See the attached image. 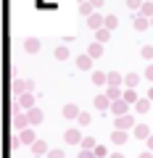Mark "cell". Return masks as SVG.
I'll return each mask as SVG.
<instances>
[{"label":"cell","mask_w":153,"mask_h":158,"mask_svg":"<svg viewBox=\"0 0 153 158\" xmlns=\"http://www.w3.org/2000/svg\"><path fill=\"white\" fill-rule=\"evenodd\" d=\"M16 108L13 111H29V108H34L32 103H34V98H32V92H24V95H16Z\"/></svg>","instance_id":"obj_1"},{"label":"cell","mask_w":153,"mask_h":158,"mask_svg":"<svg viewBox=\"0 0 153 158\" xmlns=\"http://www.w3.org/2000/svg\"><path fill=\"white\" fill-rule=\"evenodd\" d=\"M34 85L32 82H27V79H16L13 82V95H24V92H32Z\"/></svg>","instance_id":"obj_2"},{"label":"cell","mask_w":153,"mask_h":158,"mask_svg":"<svg viewBox=\"0 0 153 158\" xmlns=\"http://www.w3.org/2000/svg\"><path fill=\"white\" fill-rule=\"evenodd\" d=\"M82 140H85V137H82L77 129H66L63 132V142H66V145H82Z\"/></svg>","instance_id":"obj_3"},{"label":"cell","mask_w":153,"mask_h":158,"mask_svg":"<svg viewBox=\"0 0 153 158\" xmlns=\"http://www.w3.org/2000/svg\"><path fill=\"white\" fill-rule=\"evenodd\" d=\"M130 106H132V103H127L124 98H121V100H113V103H111V113H113V116H124Z\"/></svg>","instance_id":"obj_4"},{"label":"cell","mask_w":153,"mask_h":158,"mask_svg":"<svg viewBox=\"0 0 153 158\" xmlns=\"http://www.w3.org/2000/svg\"><path fill=\"white\" fill-rule=\"evenodd\" d=\"M87 27L90 29H100V27H106V16H100V13H90V16H87Z\"/></svg>","instance_id":"obj_5"},{"label":"cell","mask_w":153,"mask_h":158,"mask_svg":"<svg viewBox=\"0 0 153 158\" xmlns=\"http://www.w3.org/2000/svg\"><path fill=\"white\" fill-rule=\"evenodd\" d=\"M77 69H82V71H90V69H92V56H90V53L77 56Z\"/></svg>","instance_id":"obj_6"},{"label":"cell","mask_w":153,"mask_h":158,"mask_svg":"<svg viewBox=\"0 0 153 158\" xmlns=\"http://www.w3.org/2000/svg\"><path fill=\"white\" fill-rule=\"evenodd\" d=\"M13 127H16V129H27L29 127V116H24L21 111H13Z\"/></svg>","instance_id":"obj_7"},{"label":"cell","mask_w":153,"mask_h":158,"mask_svg":"<svg viewBox=\"0 0 153 158\" xmlns=\"http://www.w3.org/2000/svg\"><path fill=\"white\" fill-rule=\"evenodd\" d=\"M132 27H135L137 32H142V29H148V27H151V19H148V16H142V13H137V16L132 19Z\"/></svg>","instance_id":"obj_8"},{"label":"cell","mask_w":153,"mask_h":158,"mask_svg":"<svg viewBox=\"0 0 153 158\" xmlns=\"http://www.w3.org/2000/svg\"><path fill=\"white\" fill-rule=\"evenodd\" d=\"M111 98H108V95H98L95 98V111H111Z\"/></svg>","instance_id":"obj_9"},{"label":"cell","mask_w":153,"mask_h":158,"mask_svg":"<svg viewBox=\"0 0 153 158\" xmlns=\"http://www.w3.org/2000/svg\"><path fill=\"white\" fill-rule=\"evenodd\" d=\"M132 127H135V118L132 116H116V129H132Z\"/></svg>","instance_id":"obj_10"},{"label":"cell","mask_w":153,"mask_h":158,"mask_svg":"<svg viewBox=\"0 0 153 158\" xmlns=\"http://www.w3.org/2000/svg\"><path fill=\"white\" fill-rule=\"evenodd\" d=\"M111 142L113 145H124L127 142V129H113L111 132Z\"/></svg>","instance_id":"obj_11"},{"label":"cell","mask_w":153,"mask_h":158,"mask_svg":"<svg viewBox=\"0 0 153 158\" xmlns=\"http://www.w3.org/2000/svg\"><path fill=\"white\" fill-rule=\"evenodd\" d=\"M63 118H79V108L74 106V103H66L63 106Z\"/></svg>","instance_id":"obj_12"},{"label":"cell","mask_w":153,"mask_h":158,"mask_svg":"<svg viewBox=\"0 0 153 158\" xmlns=\"http://www.w3.org/2000/svg\"><path fill=\"white\" fill-rule=\"evenodd\" d=\"M24 50H27V53H37V50H40V40H37V37L24 40Z\"/></svg>","instance_id":"obj_13"},{"label":"cell","mask_w":153,"mask_h":158,"mask_svg":"<svg viewBox=\"0 0 153 158\" xmlns=\"http://www.w3.org/2000/svg\"><path fill=\"white\" fill-rule=\"evenodd\" d=\"M27 116H29V124H40V121H42V111H40V108H29V111H27Z\"/></svg>","instance_id":"obj_14"},{"label":"cell","mask_w":153,"mask_h":158,"mask_svg":"<svg viewBox=\"0 0 153 158\" xmlns=\"http://www.w3.org/2000/svg\"><path fill=\"white\" fill-rule=\"evenodd\" d=\"M151 103H153L151 98H142V100H137V103H135V111H137V113H145V111H151Z\"/></svg>","instance_id":"obj_15"},{"label":"cell","mask_w":153,"mask_h":158,"mask_svg":"<svg viewBox=\"0 0 153 158\" xmlns=\"http://www.w3.org/2000/svg\"><path fill=\"white\" fill-rule=\"evenodd\" d=\"M135 137L137 140H148V137H151V129H148L145 124H137L135 127Z\"/></svg>","instance_id":"obj_16"},{"label":"cell","mask_w":153,"mask_h":158,"mask_svg":"<svg viewBox=\"0 0 153 158\" xmlns=\"http://www.w3.org/2000/svg\"><path fill=\"white\" fill-rule=\"evenodd\" d=\"M19 137H21V142H24V145H34V142H37V137H34V132H32V129H24Z\"/></svg>","instance_id":"obj_17"},{"label":"cell","mask_w":153,"mask_h":158,"mask_svg":"<svg viewBox=\"0 0 153 158\" xmlns=\"http://www.w3.org/2000/svg\"><path fill=\"white\" fill-rule=\"evenodd\" d=\"M95 34H98V42H108V40H111V29H108V27L95 29Z\"/></svg>","instance_id":"obj_18"},{"label":"cell","mask_w":153,"mask_h":158,"mask_svg":"<svg viewBox=\"0 0 153 158\" xmlns=\"http://www.w3.org/2000/svg\"><path fill=\"white\" fill-rule=\"evenodd\" d=\"M87 53H90L92 58H100L103 56V42H92V45L87 48Z\"/></svg>","instance_id":"obj_19"},{"label":"cell","mask_w":153,"mask_h":158,"mask_svg":"<svg viewBox=\"0 0 153 158\" xmlns=\"http://www.w3.org/2000/svg\"><path fill=\"white\" fill-rule=\"evenodd\" d=\"M108 85H124V77H121V74H116V71H108Z\"/></svg>","instance_id":"obj_20"},{"label":"cell","mask_w":153,"mask_h":158,"mask_svg":"<svg viewBox=\"0 0 153 158\" xmlns=\"http://www.w3.org/2000/svg\"><path fill=\"white\" fill-rule=\"evenodd\" d=\"M92 82H95V85H108V74L106 71H95L92 74Z\"/></svg>","instance_id":"obj_21"},{"label":"cell","mask_w":153,"mask_h":158,"mask_svg":"<svg viewBox=\"0 0 153 158\" xmlns=\"http://www.w3.org/2000/svg\"><path fill=\"white\" fill-rule=\"evenodd\" d=\"M56 58H58V61H66V58H69V48H66V42L56 48Z\"/></svg>","instance_id":"obj_22"},{"label":"cell","mask_w":153,"mask_h":158,"mask_svg":"<svg viewBox=\"0 0 153 158\" xmlns=\"http://www.w3.org/2000/svg\"><path fill=\"white\" fill-rule=\"evenodd\" d=\"M106 95L111 98V100H119V98H121V90H119L116 85H108V92H106Z\"/></svg>","instance_id":"obj_23"},{"label":"cell","mask_w":153,"mask_h":158,"mask_svg":"<svg viewBox=\"0 0 153 158\" xmlns=\"http://www.w3.org/2000/svg\"><path fill=\"white\" fill-rule=\"evenodd\" d=\"M32 150H34V156H42V153H48V145H45L42 140H37V142L32 145Z\"/></svg>","instance_id":"obj_24"},{"label":"cell","mask_w":153,"mask_h":158,"mask_svg":"<svg viewBox=\"0 0 153 158\" xmlns=\"http://www.w3.org/2000/svg\"><path fill=\"white\" fill-rule=\"evenodd\" d=\"M124 100H127V103H132V106H135V103H137V92L132 90V87H130V90L124 92Z\"/></svg>","instance_id":"obj_25"},{"label":"cell","mask_w":153,"mask_h":158,"mask_svg":"<svg viewBox=\"0 0 153 158\" xmlns=\"http://www.w3.org/2000/svg\"><path fill=\"white\" fill-rule=\"evenodd\" d=\"M124 85L127 87H135L137 85V74H124Z\"/></svg>","instance_id":"obj_26"},{"label":"cell","mask_w":153,"mask_h":158,"mask_svg":"<svg viewBox=\"0 0 153 158\" xmlns=\"http://www.w3.org/2000/svg\"><path fill=\"white\" fill-rule=\"evenodd\" d=\"M106 27H108V29L113 32V29L119 27V19H116V16H106Z\"/></svg>","instance_id":"obj_27"},{"label":"cell","mask_w":153,"mask_h":158,"mask_svg":"<svg viewBox=\"0 0 153 158\" xmlns=\"http://www.w3.org/2000/svg\"><path fill=\"white\" fill-rule=\"evenodd\" d=\"M140 13H142V16H148V19H151V16H153V3H142Z\"/></svg>","instance_id":"obj_28"},{"label":"cell","mask_w":153,"mask_h":158,"mask_svg":"<svg viewBox=\"0 0 153 158\" xmlns=\"http://www.w3.org/2000/svg\"><path fill=\"white\" fill-rule=\"evenodd\" d=\"M95 145L98 142L92 140V137H85V140H82V148H87V150H95Z\"/></svg>","instance_id":"obj_29"},{"label":"cell","mask_w":153,"mask_h":158,"mask_svg":"<svg viewBox=\"0 0 153 158\" xmlns=\"http://www.w3.org/2000/svg\"><path fill=\"white\" fill-rule=\"evenodd\" d=\"M127 6H130L132 11H140V8H142V0H127Z\"/></svg>","instance_id":"obj_30"},{"label":"cell","mask_w":153,"mask_h":158,"mask_svg":"<svg viewBox=\"0 0 153 158\" xmlns=\"http://www.w3.org/2000/svg\"><path fill=\"white\" fill-rule=\"evenodd\" d=\"M140 53H142V58H148V61L153 58V48H151V45H145V48H142Z\"/></svg>","instance_id":"obj_31"},{"label":"cell","mask_w":153,"mask_h":158,"mask_svg":"<svg viewBox=\"0 0 153 158\" xmlns=\"http://www.w3.org/2000/svg\"><path fill=\"white\" fill-rule=\"evenodd\" d=\"M95 156H98V158H106V156H108V150H106L103 145H95Z\"/></svg>","instance_id":"obj_32"},{"label":"cell","mask_w":153,"mask_h":158,"mask_svg":"<svg viewBox=\"0 0 153 158\" xmlns=\"http://www.w3.org/2000/svg\"><path fill=\"white\" fill-rule=\"evenodd\" d=\"M79 158H98V156H95V150H87V148H85V150L79 153Z\"/></svg>","instance_id":"obj_33"},{"label":"cell","mask_w":153,"mask_h":158,"mask_svg":"<svg viewBox=\"0 0 153 158\" xmlns=\"http://www.w3.org/2000/svg\"><path fill=\"white\" fill-rule=\"evenodd\" d=\"M79 124H82V127L90 124V113H79Z\"/></svg>","instance_id":"obj_34"},{"label":"cell","mask_w":153,"mask_h":158,"mask_svg":"<svg viewBox=\"0 0 153 158\" xmlns=\"http://www.w3.org/2000/svg\"><path fill=\"white\" fill-rule=\"evenodd\" d=\"M48 158H63V150H48Z\"/></svg>","instance_id":"obj_35"},{"label":"cell","mask_w":153,"mask_h":158,"mask_svg":"<svg viewBox=\"0 0 153 158\" xmlns=\"http://www.w3.org/2000/svg\"><path fill=\"white\" fill-rule=\"evenodd\" d=\"M11 148L16 150V148H21V137H11Z\"/></svg>","instance_id":"obj_36"},{"label":"cell","mask_w":153,"mask_h":158,"mask_svg":"<svg viewBox=\"0 0 153 158\" xmlns=\"http://www.w3.org/2000/svg\"><path fill=\"white\" fill-rule=\"evenodd\" d=\"M145 79H151V82H153V63L145 69Z\"/></svg>","instance_id":"obj_37"},{"label":"cell","mask_w":153,"mask_h":158,"mask_svg":"<svg viewBox=\"0 0 153 158\" xmlns=\"http://www.w3.org/2000/svg\"><path fill=\"white\" fill-rule=\"evenodd\" d=\"M90 3H92V6H95V11H98V8L103 6V0H90Z\"/></svg>","instance_id":"obj_38"},{"label":"cell","mask_w":153,"mask_h":158,"mask_svg":"<svg viewBox=\"0 0 153 158\" xmlns=\"http://www.w3.org/2000/svg\"><path fill=\"white\" fill-rule=\"evenodd\" d=\"M145 142H148V150H153V135H151V137H148V140H145Z\"/></svg>","instance_id":"obj_39"},{"label":"cell","mask_w":153,"mask_h":158,"mask_svg":"<svg viewBox=\"0 0 153 158\" xmlns=\"http://www.w3.org/2000/svg\"><path fill=\"white\" fill-rule=\"evenodd\" d=\"M140 158H153V150H148V153H142Z\"/></svg>","instance_id":"obj_40"},{"label":"cell","mask_w":153,"mask_h":158,"mask_svg":"<svg viewBox=\"0 0 153 158\" xmlns=\"http://www.w3.org/2000/svg\"><path fill=\"white\" fill-rule=\"evenodd\" d=\"M108 158H124V156H121V153H111Z\"/></svg>","instance_id":"obj_41"},{"label":"cell","mask_w":153,"mask_h":158,"mask_svg":"<svg viewBox=\"0 0 153 158\" xmlns=\"http://www.w3.org/2000/svg\"><path fill=\"white\" fill-rule=\"evenodd\" d=\"M148 98H151V100H153V87H151V90H148Z\"/></svg>","instance_id":"obj_42"},{"label":"cell","mask_w":153,"mask_h":158,"mask_svg":"<svg viewBox=\"0 0 153 158\" xmlns=\"http://www.w3.org/2000/svg\"><path fill=\"white\" fill-rule=\"evenodd\" d=\"M151 27H153V16H151Z\"/></svg>","instance_id":"obj_43"},{"label":"cell","mask_w":153,"mask_h":158,"mask_svg":"<svg viewBox=\"0 0 153 158\" xmlns=\"http://www.w3.org/2000/svg\"><path fill=\"white\" fill-rule=\"evenodd\" d=\"M82 3H85V0H82Z\"/></svg>","instance_id":"obj_44"}]
</instances>
